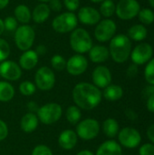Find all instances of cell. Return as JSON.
Returning <instances> with one entry per match:
<instances>
[{
  "label": "cell",
  "mask_w": 154,
  "mask_h": 155,
  "mask_svg": "<svg viewBox=\"0 0 154 155\" xmlns=\"http://www.w3.org/2000/svg\"><path fill=\"white\" fill-rule=\"evenodd\" d=\"M69 42L72 50L79 54L88 53L93 47V39L89 32L84 28H75L72 31Z\"/></svg>",
  "instance_id": "cell-3"
},
{
  "label": "cell",
  "mask_w": 154,
  "mask_h": 155,
  "mask_svg": "<svg viewBox=\"0 0 154 155\" xmlns=\"http://www.w3.org/2000/svg\"><path fill=\"white\" fill-rule=\"evenodd\" d=\"M10 55V45L6 40L0 37V62L5 61Z\"/></svg>",
  "instance_id": "cell-34"
},
{
  "label": "cell",
  "mask_w": 154,
  "mask_h": 155,
  "mask_svg": "<svg viewBox=\"0 0 154 155\" xmlns=\"http://www.w3.org/2000/svg\"><path fill=\"white\" fill-rule=\"evenodd\" d=\"M38 123H39V120H38L37 115L34 113L29 112L22 117L20 121V128L25 133L29 134V133L34 132L37 128Z\"/></svg>",
  "instance_id": "cell-22"
},
{
  "label": "cell",
  "mask_w": 154,
  "mask_h": 155,
  "mask_svg": "<svg viewBox=\"0 0 154 155\" xmlns=\"http://www.w3.org/2000/svg\"><path fill=\"white\" fill-rule=\"evenodd\" d=\"M153 54V48L147 43H141L131 52V58L133 64L137 65L148 63Z\"/></svg>",
  "instance_id": "cell-12"
},
{
  "label": "cell",
  "mask_w": 154,
  "mask_h": 155,
  "mask_svg": "<svg viewBox=\"0 0 154 155\" xmlns=\"http://www.w3.org/2000/svg\"><path fill=\"white\" fill-rule=\"evenodd\" d=\"M51 9L46 3H40L35 5L32 12V19L36 24L44 23L50 16Z\"/></svg>",
  "instance_id": "cell-21"
},
{
  "label": "cell",
  "mask_w": 154,
  "mask_h": 155,
  "mask_svg": "<svg viewBox=\"0 0 154 155\" xmlns=\"http://www.w3.org/2000/svg\"><path fill=\"white\" fill-rule=\"evenodd\" d=\"M36 113L38 120L42 124L49 125L60 120L63 109L61 105L56 103H48L39 107Z\"/></svg>",
  "instance_id": "cell-6"
},
{
  "label": "cell",
  "mask_w": 154,
  "mask_h": 155,
  "mask_svg": "<svg viewBox=\"0 0 154 155\" xmlns=\"http://www.w3.org/2000/svg\"><path fill=\"white\" fill-rule=\"evenodd\" d=\"M9 4V0H0V10L5 8Z\"/></svg>",
  "instance_id": "cell-48"
},
{
  "label": "cell",
  "mask_w": 154,
  "mask_h": 155,
  "mask_svg": "<svg viewBox=\"0 0 154 155\" xmlns=\"http://www.w3.org/2000/svg\"><path fill=\"white\" fill-rule=\"evenodd\" d=\"M34 51L36 52V54H38V56L39 55H44V54H45L47 53V48L44 45H39L36 46V48H35Z\"/></svg>",
  "instance_id": "cell-45"
},
{
  "label": "cell",
  "mask_w": 154,
  "mask_h": 155,
  "mask_svg": "<svg viewBox=\"0 0 154 155\" xmlns=\"http://www.w3.org/2000/svg\"><path fill=\"white\" fill-rule=\"evenodd\" d=\"M36 91L35 84L31 81H24L19 85V92L25 96H30Z\"/></svg>",
  "instance_id": "cell-31"
},
{
  "label": "cell",
  "mask_w": 154,
  "mask_h": 155,
  "mask_svg": "<svg viewBox=\"0 0 154 155\" xmlns=\"http://www.w3.org/2000/svg\"><path fill=\"white\" fill-rule=\"evenodd\" d=\"M76 134L84 141H90L98 136L100 133V124L93 118H87L80 121L76 126Z\"/></svg>",
  "instance_id": "cell-7"
},
{
  "label": "cell",
  "mask_w": 154,
  "mask_h": 155,
  "mask_svg": "<svg viewBox=\"0 0 154 155\" xmlns=\"http://www.w3.org/2000/svg\"><path fill=\"white\" fill-rule=\"evenodd\" d=\"M73 100L76 106L84 110H93L97 107L103 98L101 90L89 83H79L73 89Z\"/></svg>",
  "instance_id": "cell-1"
},
{
  "label": "cell",
  "mask_w": 154,
  "mask_h": 155,
  "mask_svg": "<svg viewBox=\"0 0 154 155\" xmlns=\"http://www.w3.org/2000/svg\"><path fill=\"white\" fill-rule=\"evenodd\" d=\"M76 155H94L91 151H88V150H83L81 152H79Z\"/></svg>",
  "instance_id": "cell-49"
},
{
  "label": "cell",
  "mask_w": 154,
  "mask_h": 155,
  "mask_svg": "<svg viewBox=\"0 0 154 155\" xmlns=\"http://www.w3.org/2000/svg\"><path fill=\"white\" fill-rule=\"evenodd\" d=\"M38 1H39L40 3H46V4H47L50 0H38Z\"/></svg>",
  "instance_id": "cell-53"
},
{
  "label": "cell",
  "mask_w": 154,
  "mask_h": 155,
  "mask_svg": "<svg viewBox=\"0 0 154 155\" xmlns=\"http://www.w3.org/2000/svg\"><path fill=\"white\" fill-rule=\"evenodd\" d=\"M147 34H148V32H147V29L144 25H134L129 29L128 37L134 40V41L140 42V41L144 40L147 37Z\"/></svg>",
  "instance_id": "cell-26"
},
{
  "label": "cell",
  "mask_w": 154,
  "mask_h": 155,
  "mask_svg": "<svg viewBox=\"0 0 154 155\" xmlns=\"http://www.w3.org/2000/svg\"><path fill=\"white\" fill-rule=\"evenodd\" d=\"M144 76L150 84L154 85V58L148 62L144 70Z\"/></svg>",
  "instance_id": "cell-33"
},
{
  "label": "cell",
  "mask_w": 154,
  "mask_h": 155,
  "mask_svg": "<svg viewBox=\"0 0 154 155\" xmlns=\"http://www.w3.org/2000/svg\"><path fill=\"white\" fill-rule=\"evenodd\" d=\"M63 5L68 10V12H74L80 7V0H64Z\"/></svg>",
  "instance_id": "cell-37"
},
{
  "label": "cell",
  "mask_w": 154,
  "mask_h": 155,
  "mask_svg": "<svg viewBox=\"0 0 154 155\" xmlns=\"http://www.w3.org/2000/svg\"><path fill=\"white\" fill-rule=\"evenodd\" d=\"M0 75L7 81H16L22 76V68L15 62L5 60L0 64Z\"/></svg>",
  "instance_id": "cell-14"
},
{
  "label": "cell",
  "mask_w": 154,
  "mask_h": 155,
  "mask_svg": "<svg viewBox=\"0 0 154 155\" xmlns=\"http://www.w3.org/2000/svg\"><path fill=\"white\" fill-rule=\"evenodd\" d=\"M142 94H143V95L145 98L148 99L150 96H152V94H154V85L150 84V85L146 86V87L143 90Z\"/></svg>",
  "instance_id": "cell-43"
},
{
  "label": "cell",
  "mask_w": 154,
  "mask_h": 155,
  "mask_svg": "<svg viewBox=\"0 0 154 155\" xmlns=\"http://www.w3.org/2000/svg\"><path fill=\"white\" fill-rule=\"evenodd\" d=\"M14 14L15 18L17 20V22L23 25H27L32 19V12L30 8L25 4H20L16 5L14 10Z\"/></svg>",
  "instance_id": "cell-23"
},
{
  "label": "cell",
  "mask_w": 154,
  "mask_h": 155,
  "mask_svg": "<svg viewBox=\"0 0 154 155\" xmlns=\"http://www.w3.org/2000/svg\"><path fill=\"white\" fill-rule=\"evenodd\" d=\"M116 24L113 20L105 18L101 20L94 29V37L98 42L104 43L110 41L116 33Z\"/></svg>",
  "instance_id": "cell-10"
},
{
  "label": "cell",
  "mask_w": 154,
  "mask_h": 155,
  "mask_svg": "<svg viewBox=\"0 0 154 155\" xmlns=\"http://www.w3.org/2000/svg\"><path fill=\"white\" fill-rule=\"evenodd\" d=\"M118 140L121 145L128 149H133L140 145L142 136L139 131L132 127H125L118 133Z\"/></svg>",
  "instance_id": "cell-11"
},
{
  "label": "cell",
  "mask_w": 154,
  "mask_h": 155,
  "mask_svg": "<svg viewBox=\"0 0 154 155\" xmlns=\"http://www.w3.org/2000/svg\"><path fill=\"white\" fill-rule=\"evenodd\" d=\"M138 17L140 22L144 25H151L154 22V13L152 10L149 8H143L140 10L138 14Z\"/></svg>",
  "instance_id": "cell-30"
},
{
  "label": "cell",
  "mask_w": 154,
  "mask_h": 155,
  "mask_svg": "<svg viewBox=\"0 0 154 155\" xmlns=\"http://www.w3.org/2000/svg\"><path fill=\"white\" fill-rule=\"evenodd\" d=\"M4 21V26L5 30L7 31H15V29L18 27V22L15 18V16H6Z\"/></svg>",
  "instance_id": "cell-35"
},
{
  "label": "cell",
  "mask_w": 154,
  "mask_h": 155,
  "mask_svg": "<svg viewBox=\"0 0 154 155\" xmlns=\"http://www.w3.org/2000/svg\"><path fill=\"white\" fill-rule=\"evenodd\" d=\"M138 73H139V68H138V65L135 64H130L129 67L127 68V71H126V74L130 78L135 77L138 74Z\"/></svg>",
  "instance_id": "cell-40"
},
{
  "label": "cell",
  "mask_w": 154,
  "mask_h": 155,
  "mask_svg": "<svg viewBox=\"0 0 154 155\" xmlns=\"http://www.w3.org/2000/svg\"><path fill=\"white\" fill-rule=\"evenodd\" d=\"M147 136H148L149 140L152 142V143L154 144V124H152L147 129Z\"/></svg>",
  "instance_id": "cell-47"
},
{
  "label": "cell",
  "mask_w": 154,
  "mask_h": 155,
  "mask_svg": "<svg viewBox=\"0 0 154 155\" xmlns=\"http://www.w3.org/2000/svg\"><path fill=\"white\" fill-rule=\"evenodd\" d=\"M125 115L131 121H136L138 119V114H136V112L134 110H133L131 108H128L125 110Z\"/></svg>",
  "instance_id": "cell-42"
},
{
  "label": "cell",
  "mask_w": 154,
  "mask_h": 155,
  "mask_svg": "<svg viewBox=\"0 0 154 155\" xmlns=\"http://www.w3.org/2000/svg\"><path fill=\"white\" fill-rule=\"evenodd\" d=\"M35 40V32L29 25H21L15 31V43L16 47L25 52L31 49Z\"/></svg>",
  "instance_id": "cell-4"
},
{
  "label": "cell",
  "mask_w": 154,
  "mask_h": 155,
  "mask_svg": "<svg viewBox=\"0 0 154 155\" xmlns=\"http://www.w3.org/2000/svg\"><path fill=\"white\" fill-rule=\"evenodd\" d=\"M77 19L82 24L86 25H94L101 21L100 12L92 6H83L79 9Z\"/></svg>",
  "instance_id": "cell-15"
},
{
  "label": "cell",
  "mask_w": 154,
  "mask_h": 155,
  "mask_svg": "<svg viewBox=\"0 0 154 155\" xmlns=\"http://www.w3.org/2000/svg\"><path fill=\"white\" fill-rule=\"evenodd\" d=\"M38 105H37V104L35 103V102H34V101H30L28 104H27V109L29 110V112L30 113H35V112H37V110H38Z\"/></svg>",
  "instance_id": "cell-46"
},
{
  "label": "cell",
  "mask_w": 154,
  "mask_h": 155,
  "mask_svg": "<svg viewBox=\"0 0 154 155\" xmlns=\"http://www.w3.org/2000/svg\"><path fill=\"white\" fill-rule=\"evenodd\" d=\"M123 150L121 145L113 141L109 140L103 143L97 149L95 155H122Z\"/></svg>",
  "instance_id": "cell-20"
},
{
  "label": "cell",
  "mask_w": 154,
  "mask_h": 155,
  "mask_svg": "<svg viewBox=\"0 0 154 155\" xmlns=\"http://www.w3.org/2000/svg\"><path fill=\"white\" fill-rule=\"evenodd\" d=\"M141 5L137 0H120L115 6V14L122 20H130L138 15Z\"/></svg>",
  "instance_id": "cell-9"
},
{
  "label": "cell",
  "mask_w": 154,
  "mask_h": 155,
  "mask_svg": "<svg viewBox=\"0 0 154 155\" xmlns=\"http://www.w3.org/2000/svg\"><path fill=\"white\" fill-rule=\"evenodd\" d=\"M52 67L56 71H63L66 67V60L61 54H54L51 58Z\"/></svg>",
  "instance_id": "cell-32"
},
{
  "label": "cell",
  "mask_w": 154,
  "mask_h": 155,
  "mask_svg": "<svg viewBox=\"0 0 154 155\" xmlns=\"http://www.w3.org/2000/svg\"><path fill=\"white\" fill-rule=\"evenodd\" d=\"M8 135V127L6 124L0 119V142L4 141Z\"/></svg>",
  "instance_id": "cell-41"
},
{
  "label": "cell",
  "mask_w": 154,
  "mask_h": 155,
  "mask_svg": "<svg viewBox=\"0 0 154 155\" xmlns=\"http://www.w3.org/2000/svg\"><path fill=\"white\" fill-rule=\"evenodd\" d=\"M55 84L54 71L48 66L40 67L34 74V84L41 91L51 90Z\"/></svg>",
  "instance_id": "cell-8"
},
{
  "label": "cell",
  "mask_w": 154,
  "mask_h": 155,
  "mask_svg": "<svg viewBox=\"0 0 154 155\" xmlns=\"http://www.w3.org/2000/svg\"><path fill=\"white\" fill-rule=\"evenodd\" d=\"M65 117L69 124L74 125L77 124L82 117V113L81 110L78 106L76 105H71L67 108L66 113H65Z\"/></svg>",
  "instance_id": "cell-28"
},
{
  "label": "cell",
  "mask_w": 154,
  "mask_h": 155,
  "mask_svg": "<svg viewBox=\"0 0 154 155\" xmlns=\"http://www.w3.org/2000/svg\"><path fill=\"white\" fill-rule=\"evenodd\" d=\"M139 155H154L153 143H144L139 149Z\"/></svg>",
  "instance_id": "cell-38"
},
{
  "label": "cell",
  "mask_w": 154,
  "mask_h": 155,
  "mask_svg": "<svg viewBox=\"0 0 154 155\" xmlns=\"http://www.w3.org/2000/svg\"><path fill=\"white\" fill-rule=\"evenodd\" d=\"M4 31H5L4 21H3V19H1V18H0V35L4 33Z\"/></svg>",
  "instance_id": "cell-50"
},
{
  "label": "cell",
  "mask_w": 154,
  "mask_h": 155,
  "mask_svg": "<svg viewBox=\"0 0 154 155\" xmlns=\"http://www.w3.org/2000/svg\"><path fill=\"white\" fill-rule=\"evenodd\" d=\"M109 52L115 63L123 64L126 62L132 52L131 39L123 34L114 35L110 40Z\"/></svg>",
  "instance_id": "cell-2"
},
{
  "label": "cell",
  "mask_w": 154,
  "mask_h": 155,
  "mask_svg": "<svg viewBox=\"0 0 154 155\" xmlns=\"http://www.w3.org/2000/svg\"><path fill=\"white\" fill-rule=\"evenodd\" d=\"M146 106H147L148 111H150L151 113H153L154 114V94H152V96H150L147 99Z\"/></svg>",
  "instance_id": "cell-44"
},
{
  "label": "cell",
  "mask_w": 154,
  "mask_h": 155,
  "mask_svg": "<svg viewBox=\"0 0 154 155\" xmlns=\"http://www.w3.org/2000/svg\"><path fill=\"white\" fill-rule=\"evenodd\" d=\"M89 53V58L93 63L95 64H101L108 60L110 57V52L109 49L104 45H93V47L90 49Z\"/></svg>",
  "instance_id": "cell-19"
},
{
  "label": "cell",
  "mask_w": 154,
  "mask_h": 155,
  "mask_svg": "<svg viewBox=\"0 0 154 155\" xmlns=\"http://www.w3.org/2000/svg\"><path fill=\"white\" fill-rule=\"evenodd\" d=\"M103 131L109 138H114L119 133V124L113 118L106 119L103 124Z\"/></svg>",
  "instance_id": "cell-25"
},
{
  "label": "cell",
  "mask_w": 154,
  "mask_h": 155,
  "mask_svg": "<svg viewBox=\"0 0 154 155\" xmlns=\"http://www.w3.org/2000/svg\"><path fill=\"white\" fill-rule=\"evenodd\" d=\"M48 5L51 10L54 12H60L63 7V3L60 0H50L48 2Z\"/></svg>",
  "instance_id": "cell-39"
},
{
  "label": "cell",
  "mask_w": 154,
  "mask_h": 155,
  "mask_svg": "<svg viewBox=\"0 0 154 155\" xmlns=\"http://www.w3.org/2000/svg\"><path fill=\"white\" fill-rule=\"evenodd\" d=\"M15 96V88L14 86L6 82L0 81V102H9Z\"/></svg>",
  "instance_id": "cell-27"
},
{
  "label": "cell",
  "mask_w": 154,
  "mask_h": 155,
  "mask_svg": "<svg viewBox=\"0 0 154 155\" xmlns=\"http://www.w3.org/2000/svg\"><path fill=\"white\" fill-rule=\"evenodd\" d=\"M78 25V19L73 12H64L56 15L52 21L53 29L59 34H66L74 31Z\"/></svg>",
  "instance_id": "cell-5"
},
{
  "label": "cell",
  "mask_w": 154,
  "mask_h": 155,
  "mask_svg": "<svg viewBox=\"0 0 154 155\" xmlns=\"http://www.w3.org/2000/svg\"><path fill=\"white\" fill-rule=\"evenodd\" d=\"M103 97L108 101H118L120 100L123 95V88L118 84H110L107 87L104 88L103 91Z\"/></svg>",
  "instance_id": "cell-24"
},
{
  "label": "cell",
  "mask_w": 154,
  "mask_h": 155,
  "mask_svg": "<svg viewBox=\"0 0 154 155\" xmlns=\"http://www.w3.org/2000/svg\"><path fill=\"white\" fill-rule=\"evenodd\" d=\"M149 3H150L151 6H152L154 8V0H149Z\"/></svg>",
  "instance_id": "cell-52"
},
{
  "label": "cell",
  "mask_w": 154,
  "mask_h": 155,
  "mask_svg": "<svg viewBox=\"0 0 154 155\" xmlns=\"http://www.w3.org/2000/svg\"><path fill=\"white\" fill-rule=\"evenodd\" d=\"M93 84L98 88H105L112 83V74L108 67L99 65L94 68L92 74Z\"/></svg>",
  "instance_id": "cell-16"
},
{
  "label": "cell",
  "mask_w": 154,
  "mask_h": 155,
  "mask_svg": "<svg viewBox=\"0 0 154 155\" xmlns=\"http://www.w3.org/2000/svg\"><path fill=\"white\" fill-rule=\"evenodd\" d=\"M32 155H54L52 150L44 144H40L37 145L34 148L33 152H32Z\"/></svg>",
  "instance_id": "cell-36"
},
{
  "label": "cell",
  "mask_w": 154,
  "mask_h": 155,
  "mask_svg": "<svg viewBox=\"0 0 154 155\" xmlns=\"http://www.w3.org/2000/svg\"><path fill=\"white\" fill-rule=\"evenodd\" d=\"M115 4L113 0H104L100 5V14L105 18H109L115 13Z\"/></svg>",
  "instance_id": "cell-29"
},
{
  "label": "cell",
  "mask_w": 154,
  "mask_h": 155,
  "mask_svg": "<svg viewBox=\"0 0 154 155\" xmlns=\"http://www.w3.org/2000/svg\"><path fill=\"white\" fill-rule=\"evenodd\" d=\"M66 70L67 72L74 75L77 76L84 74L88 68V60L83 54H76L71 56L66 61Z\"/></svg>",
  "instance_id": "cell-13"
},
{
  "label": "cell",
  "mask_w": 154,
  "mask_h": 155,
  "mask_svg": "<svg viewBox=\"0 0 154 155\" xmlns=\"http://www.w3.org/2000/svg\"><path fill=\"white\" fill-rule=\"evenodd\" d=\"M77 141H78V136L76 133L70 129L63 131L58 137L59 146L66 151H70L74 149L77 143Z\"/></svg>",
  "instance_id": "cell-17"
},
{
  "label": "cell",
  "mask_w": 154,
  "mask_h": 155,
  "mask_svg": "<svg viewBox=\"0 0 154 155\" xmlns=\"http://www.w3.org/2000/svg\"><path fill=\"white\" fill-rule=\"evenodd\" d=\"M39 56L34 50H26L19 57V65L24 70H32L38 64Z\"/></svg>",
  "instance_id": "cell-18"
},
{
  "label": "cell",
  "mask_w": 154,
  "mask_h": 155,
  "mask_svg": "<svg viewBox=\"0 0 154 155\" xmlns=\"http://www.w3.org/2000/svg\"><path fill=\"white\" fill-rule=\"evenodd\" d=\"M91 2H93V3H102L103 1H104V0H90Z\"/></svg>",
  "instance_id": "cell-51"
}]
</instances>
